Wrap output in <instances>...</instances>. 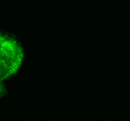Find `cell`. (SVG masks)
I'll return each mask as SVG.
<instances>
[{
    "mask_svg": "<svg viewBox=\"0 0 130 121\" xmlns=\"http://www.w3.org/2000/svg\"><path fill=\"white\" fill-rule=\"evenodd\" d=\"M27 62L24 40L14 30L0 27V99L23 72Z\"/></svg>",
    "mask_w": 130,
    "mask_h": 121,
    "instance_id": "obj_1",
    "label": "cell"
}]
</instances>
